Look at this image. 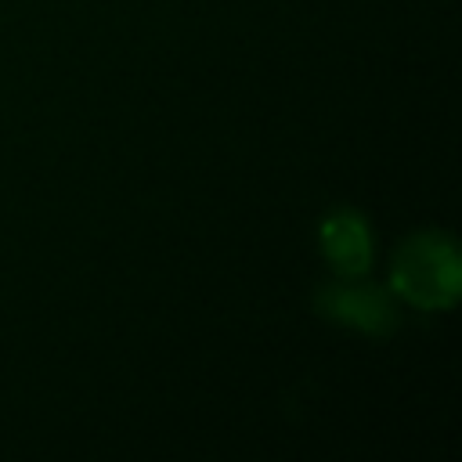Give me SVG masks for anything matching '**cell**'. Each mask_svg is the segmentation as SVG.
<instances>
[{
    "label": "cell",
    "instance_id": "6da1fadb",
    "mask_svg": "<svg viewBox=\"0 0 462 462\" xmlns=\"http://www.w3.org/2000/svg\"><path fill=\"white\" fill-rule=\"evenodd\" d=\"M393 289L422 307V310H444L458 300V249L444 231H419L411 235L397 256H393Z\"/></svg>",
    "mask_w": 462,
    "mask_h": 462
},
{
    "label": "cell",
    "instance_id": "7a4b0ae2",
    "mask_svg": "<svg viewBox=\"0 0 462 462\" xmlns=\"http://www.w3.org/2000/svg\"><path fill=\"white\" fill-rule=\"evenodd\" d=\"M318 307L332 321H343L368 336H386L397 325L393 300L379 285H325L318 292Z\"/></svg>",
    "mask_w": 462,
    "mask_h": 462
},
{
    "label": "cell",
    "instance_id": "3957f363",
    "mask_svg": "<svg viewBox=\"0 0 462 462\" xmlns=\"http://www.w3.org/2000/svg\"><path fill=\"white\" fill-rule=\"evenodd\" d=\"M321 253L328 260V267L343 278H357L368 271V260H372V238H368V227L365 220L354 213V209H336L321 220Z\"/></svg>",
    "mask_w": 462,
    "mask_h": 462
}]
</instances>
